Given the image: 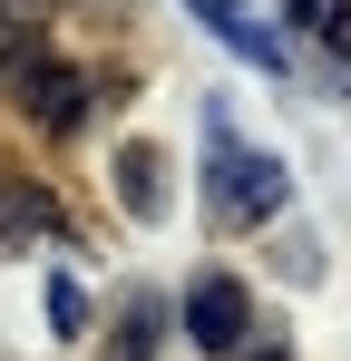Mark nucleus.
<instances>
[{
    "instance_id": "obj_10",
    "label": "nucleus",
    "mask_w": 351,
    "mask_h": 361,
    "mask_svg": "<svg viewBox=\"0 0 351 361\" xmlns=\"http://www.w3.org/2000/svg\"><path fill=\"white\" fill-rule=\"evenodd\" d=\"M185 10H195V20H205V30H215V39H225L234 20H244V0H185Z\"/></svg>"
},
{
    "instance_id": "obj_6",
    "label": "nucleus",
    "mask_w": 351,
    "mask_h": 361,
    "mask_svg": "<svg viewBox=\"0 0 351 361\" xmlns=\"http://www.w3.org/2000/svg\"><path fill=\"white\" fill-rule=\"evenodd\" d=\"M156 342H166V293H156V283H137V293L117 302L108 361H156Z\"/></svg>"
},
{
    "instance_id": "obj_1",
    "label": "nucleus",
    "mask_w": 351,
    "mask_h": 361,
    "mask_svg": "<svg viewBox=\"0 0 351 361\" xmlns=\"http://www.w3.org/2000/svg\"><path fill=\"white\" fill-rule=\"evenodd\" d=\"M292 205V166L273 147H244L225 98H205V225L215 235H254Z\"/></svg>"
},
{
    "instance_id": "obj_4",
    "label": "nucleus",
    "mask_w": 351,
    "mask_h": 361,
    "mask_svg": "<svg viewBox=\"0 0 351 361\" xmlns=\"http://www.w3.org/2000/svg\"><path fill=\"white\" fill-rule=\"evenodd\" d=\"M78 225H68V205H58L49 185H30V176H10L0 166V254H20V244H68Z\"/></svg>"
},
{
    "instance_id": "obj_11",
    "label": "nucleus",
    "mask_w": 351,
    "mask_h": 361,
    "mask_svg": "<svg viewBox=\"0 0 351 361\" xmlns=\"http://www.w3.org/2000/svg\"><path fill=\"white\" fill-rule=\"evenodd\" d=\"M234 361H292V342H283V332H254V342H244Z\"/></svg>"
},
{
    "instance_id": "obj_12",
    "label": "nucleus",
    "mask_w": 351,
    "mask_h": 361,
    "mask_svg": "<svg viewBox=\"0 0 351 361\" xmlns=\"http://www.w3.org/2000/svg\"><path fill=\"white\" fill-rule=\"evenodd\" d=\"M108 10H127V0H108Z\"/></svg>"
},
{
    "instance_id": "obj_8",
    "label": "nucleus",
    "mask_w": 351,
    "mask_h": 361,
    "mask_svg": "<svg viewBox=\"0 0 351 361\" xmlns=\"http://www.w3.org/2000/svg\"><path fill=\"white\" fill-rule=\"evenodd\" d=\"M273 264H283L292 283H322V244L312 235H273Z\"/></svg>"
},
{
    "instance_id": "obj_7",
    "label": "nucleus",
    "mask_w": 351,
    "mask_h": 361,
    "mask_svg": "<svg viewBox=\"0 0 351 361\" xmlns=\"http://www.w3.org/2000/svg\"><path fill=\"white\" fill-rule=\"evenodd\" d=\"M39 312H49V332H58V342H78V332H88V293H78V274H49Z\"/></svg>"
},
{
    "instance_id": "obj_9",
    "label": "nucleus",
    "mask_w": 351,
    "mask_h": 361,
    "mask_svg": "<svg viewBox=\"0 0 351 361\" xmlns=\"http://www.w3.org/2000/svg\"><path fill=\"white\" fill-rule=\"evenodd\" d=\"M332 10H342V0H283V20H292V30H312V39L332 30Z\"/></svg>"
},
{
    "instance_id": "obj_3",
    "label": "nucleus",
    "mask_w": 351,
    "mask_h": 361,
    "mask_svg": "<svg viewBox=\"0 0 351 361\" xmlns=\"http://www.w3.org/2000/svg\"><path fill=\"white\" fill-rule=\"evenodd\" d=\"M176 332H185L205 361H234L244 342H254V293H244V274H225V264H215V274H195L185 302H176Z\"/></svg>"
},
{
    "instance_id": "obj_5",
    "label": "nucleus",
    "mask_w": 351,
    "mask_h": 361,
    "mask_svg": "<svg viewBox=\"0 0 351 361\" xmlns=\"http://www.w3.org/2000/svg\"><path fill=\"white\" fill-rule=\"evenodd\" d=\"M108 185H117V205H127L137 225H156V215L176 205V176H166V147H156V137H127V147L108 157Z\"/></svg>"
},
{
    "instance_id": "obj_2",
    "label": "nucleus",
    "mask_w": 351,
    "mask_h": 361,
    "mask_svg": "<svg viewBox=\"0 0 351 361\" xmlns=\"http://www.w3.org/2000/svg\"><path fill=\"white\" fill-rule=\"evenodd\" d=\"M0 88H10V108L39 127V137H78V127H88V108H98L88 68H68L58 49H39V39L0 59Z\"/></svg>"
}]
</instances>
